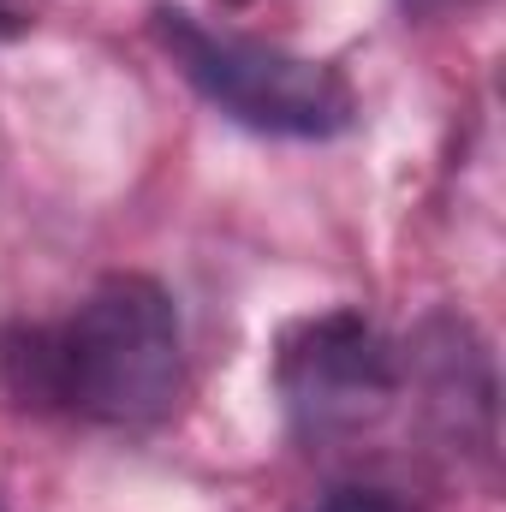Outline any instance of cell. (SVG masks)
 I'll use <instances>...</instances> for the list:
<instances>
[{
	"label": "cell",
	"mask_w": 506,
	"mask_h": 512,
	"mask_svg": "<svg viewBox=\"0 0 506 512\" xmlns=\"http://www.w3.org/2000/svg\"><path fill=\"white\" fill-rule=\"evenodd\" d=\"M0 387L36 411H72L108 429H149L179 405L185 328L149 274H108L66 322L6 328Z\"/></svg>",
	"instance_id": "6da1fadb"
},
{
	"label": "cell",
	"mask_w": 506,
	"mask_h": 512,
	"mask_svg": "<svg viewBox=\"0 0 506 512\" xmlns=\"http://www.w3.org/2000/svg\"><path fill=\"white\" fill-rule=\"evenodd\" d=\"M18 24H24V12H18V6H12V0H0V36H12V30H18Z\"/></svg>",
	"instance_id": "5b68a950"
},
{
	"label": "cell",
	"mask_w": 506,
	"mask_h": 512,
	"mask_svg": "<svg viewBox=\"0 0 506 512\" xmlns=\"http://www.w3.org/2000/svg\"><path fill=\"white\" fill-rule=\"evenodd\" d=\"M274 387L304 441H346L387 411L399 364L376 322H364L358 310H322L280 334Z\"/></svg>",
	"instance_id": "3957f363"
},
{
	"label": "cell",
	"mask_w": 506,
	"mask_h": 512,
	"mask_svg": "<svg viewBox=\"0 0 506 512\" xmlns=\"http://www.w3.org/2000/svg\"><path fill=\"white\" fill-rule=\"evenodd\" d=\"M149 30L179 78L239 126L268 137H334L358 120V90L328 60L215 30L185 6H149Z\"/></svg>",
	"instance_id": "7a4b0ae2"
},
{
	"label": "cell",
	"mask_w": 506,
	"mask_h": 512,
	"mask_svg": "<svg viewBox=\"0 0 506 512\" xmlns=\"http://www.w3.org/2000/svg\"><path fill=\"white\" fill-rule=\"evenodd\" d=\"M310 512H423L411 507L405 495H393V489H364V483H346V489H328L322 501Z\"/></svg>",
	"instance_id": "277c9868"
}]
</instances>
